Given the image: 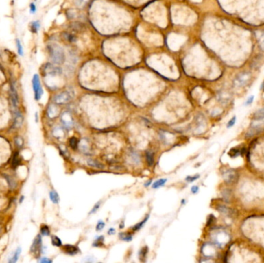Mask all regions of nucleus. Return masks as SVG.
<instances>
[{
  "instance_id": "nucleus-1",
  "label": "nucleus",
  "mask_w": 264,
  "mask_h": 263,
  "mask_svg": "<svg viewBox=\"0 0 264 263\" xmlns=\"http://www.w3.org/2000/svg\"><path fill=\"white\" fill-rule=\"evenodd\" d=\"M47 49L52 63L56 65H61L65 62V52L60 45L51 42L47 44Z\"/></svg>"
},
{
  "instance_id": "nucleus-2",
  "label": "nucleus",
  "mask_w": 264,
  "mask_h": 263,
  "mask_svg": "<svg viewBox=\"0 0 264 263\" xmlns=\"http://www.w3.org/2000/svg\"><path fill=\"white\" fill-rule=\"evenodd\" d=\"M42 72L44 76L56 77L62 74V69L53 63H47L43 66Z\"/></svg>"
},
{
  "instance_id": "nucleus-3",
  "label": "nucleus",
  "mask_w": 264,
  "mask_h": 263,
  "mask_svg": "<svg viewBox=\"0 0 264 263\" xmlns=\"http://www.w3.org/2000/svg\"><path fill=\"white\" fill-rule=\"evenodd\" d=\"M32 84H33V92H34V97H35L36 100H40V98L42 97L43 90L42 85H41V82L39 75L34 74L32 79Z\"/></svg>"
},
{
  "instance_id": "nucleus-4",
  "label": "nucleus",
  "mask_w": 264,
  "mask_h": 263,
  "mask_svg": "<svg viewBox=\"0 0 264 263\" xmlns=\"http://www.w3.org/2000/svg\"><path fill=\"white\" fill-rule=\"evenodd\" d=\"M71 99H72L71 93L68 91H64L54 97L53 102L56 104H65L70 102Z\"/></svg>"
},
{
  "instance_id": "nucleus-5",
  "label": "nucleus",
  "mask_w": 264,
  "mask_h": 263,
  "mask_svg": "<svg viewBox=\"0 0 264 263\" xmlns=\"http://www.w3.org/2000/svg\"><path fill=\"white\" fill-rule=\"evenodd\" d=\"M42 249V240H41V237L40 235H38L37 237L36 238L34 242H33L32 247H31V252L35 255L36 256H37L40 255V251Z\"/></svg>"
},
{
  "instance_id": "nucleus-6",
  "label": "nucleus",
  "mask_w": 264,
  "mask_h": 263,
  "mask_svg": "<svg viewBox=\"0 0 264 263\" xmlns=\"http://www.w3.org/2000/svg\"><path fill=\"white\" fill-rule=\"evenodd\" d=\"M10 97H11V100H12L13 107H17V105L19 103V98H18V93H17L16 87L14 82H11V84H10Z\"/></svg>"
},
{
  "instance_id": "nucleus-7",
  "label": "nucleus",
  "mask_w": 264,
  "mask_h": 263,
  "mask_svg": "<svg viewBox=\"0 0 264 263\" xmlns=\"http://www.w3.org/2000/svg\"><path fill=\"white\" fill-rule=\"evenodd\" d=\"M61 121H62L63 125L65 126L67 128L72 127L73 121L72 116L70 114V113H68V112L63 113L62 114V116H61Z\"/></svg>"
},
{
  "instance_id": "nucleus-8",
  "label": "nucleus",
  "mask_w": 264,
  "mask_h": 263,
  "mask_svg": "<svg viewBox=\"0 0 264 263\" xmlns=\"http://www.w3.org/2000/svg\"><path fill=\"white\" fill-rule=\"evenodd\" d=\"M250 78V75L248 73H243V74L239 75L235 80H234V85L236 86H241L244 85V84L247 82V80Z\"/></svg>"
},
{
  "instance_id": "nucleus-9",
  "label": "nucleus",
  "mask_w": 264,
  "mask_h": 263,
  "mask_svg": "<svg viewBox=\"0 0 264 263\" xmlns=\"http://www.w3.org/2000/svg\"><path fill=\"white\" fill-rule=\"evenodd\" d=\"M64 251L70 255H74L76 254H77L79 252V249L78 247L75 246V245H66L64 248Z\"/></svg>"
},
{
  "instance_id": "nucleus-10",
  "label": "nucleus",
  "mask_w": 264,
  "mask_h": 263,
  "mask_svg": "<svg viewBox=\"0 0 264 263\" xmlns=\"http://www.w3.org/2000/svg\"><path fill=\"white\" fill-rule=\"evenodd\" d=\"M47 113H48V116L50 118H53V117L57 116V114H58V109H57V107L55 105H50L48 107Z\"/></svg>"
},
{
  "instance_id": "nucleus-11",
  "label": "nucleus",
  "mask_w": 264,
  "mask_h": 263,
  "mask_svg": "<svg viewBox=\"0 0 264 263\" xmlns=\"http://www.w3.org/2000/svg\"><path fill=\"white\" fill-rule=\"evenodd\" d=\"M40 28V22L39 20H36V21L31 22V23L29 24V29L30 31L33 33H38V31Z\"/></svg>"
},
{
  "instance_id": "nucleus-12",
  "label": "nucleus",
  "mask_w": 264,
  "mask_h": 263,
  "mask_svg": "<svg viewBox=\"0 0 264 263\" xmlns=\"http://www.w3.org/2000/svg\"><path fill=\"white\" fill-rule=\"evenodd\" d=\"M23 121V117L22 116V114L19 113V111L16 113V116H15V120H14V127H19V126L21 125Z\"/></svg>"
},
{
  "instance_id": "nucleus-13",
  "label": "nucleus",
  "mask_w": 264,
  "mask_h": 263,
  "mask_svg": "<svg viewBox=\"0 0 264 263\" xmlns=\"http://www.w3.org/2000/svg\"><path fill=\"white\" fill-rule=\"evenodd\" d=\"M167 182V179L166 178H161V179L158 180L156 181L153 183L152 184V188L154 189H158L159 188H161V186H163L165 184V183Z\"/></svg>"
},
{
  "instance_id": "nucleus-14",
  "label": "nucleus",
  "mask_w": 264,
  "mask_h": 263,
  "mask_svg": "<svg viewBox=\"0 0 264 263\" xmlns=\"http://www.w3.org/2000/svg\"><path fill=\"white\" fill-rule=\"evenodd\" d=\"M16 49H17V53L20 56H23L24 54V50H23V47L22 45L21 42L19 39L16 40Z\"/></svg>"
},
{
  "instance_id": "nucleus-15",
  "label": "nucleus",
  "mask_w": 264,
  "mask_h": 263,
  "mask_svg": "<svg viewBox=\"0 0 264 263\" xmlns=\"http://www.w3.org/2000/svg\"><path fill=\"white\" fill-rule=\"evenodd\" d=\"M49 198H50L51 201L54 204H57L59 202V201H60L58 194L56 193L55 191H51L49 192Z\"/></svg>"
},
{
  "instance_id": "nucleus-16",
  "label": "nucleus",
  "mask_w": 264,
  "mask_h": 263,
  "mask_svg": "<svg viewBox=\"0 0 264 263\" xmlns=\"http://www.w3.org/2000/svg\"><path fill=\"white\" fill-rule=\"evenodd\" d=\"M235 177H236V176H235V172H233V171H228L226 172V174L224 175V178L226 179V181L227 182H230L232 181H234Z\"/></svg>"
},
{
  "instance_id": "nucleus-17",
  "label": "nucleus",
  "mask_w": 264,
  "mask_h": 263,
  "mask_svg": "<svg viewBox=\"0 0 264 263\" xmlns=\"http://www.w3.org/2000/svg\"><path fill=\"white\" fill-rule=\"evenodd\" d=\"M87 164H88V165L91 166V167H94V168H103V165H102L100 162H98L97 161H95V160L89 159V160L87 161Z\"/></svg>"
},
{
  "instance_id": "nucleus-18",
  "label": "nucleus",
  "mask_w": 264,
  "mask_h": 263,
  "mask_svg": "<svg viewBox=\"0 0 264 263\" xmlns=\"http://www.w3.org/2000/svg\"><path fill=\"white\" fill-rule=\"evenodd\" d=\"M146 160H147V164L152 166L154 164V154L152 152H147L146 153Z\"/></svg>"
},
{
  "instance_id": "nucleus-19",
  "label": "nucleus",
  "mask_w": 264,
  "mask_h": 263,
  "mask_svg": "<svg viewBox=\"0 0 264 263\" xmlns=\"http://www.w3.org/2000/svg\"><path fill=\"white\" fill-rule=\"evenodd\" d=\"M119 237L121 239L124 240V241H126V242H130V241L132 240V235H130V234H128V233H120Z\"/></svg>"
},
{
  "instance_id": "nucleus-20",
  "label": "nucleus",
  "mask_w": 264,
  "mask_h": 263,
  "mask_svg": "<svg viewBox=\"0 0 264 263\" xmlns=\"http://www.w3.org/2000/svg\"><path fill=\"white\" fill-rule=\"evenodd\" d=\"M104 237L103 235L99 236V237H97L96 239H95L94 244H93V246H101L102 245H104Z\"/></svg>"
},
{
  "instance_id": "nucleus-21",
  "label": "nucleus",
  "mask_w": 264,
  "mask_h": 263,
  "mask_svg": "<svg viewBox=\"0 0 264 263\" xmlns=\"http://www.w3.org/2000/svg\"><path fill=\"white\" fill-rule=\"evenodd\" d=\"M148 218H149V216H147L146 218H145V219H144V220H143L142 221H141L140 223L137 224V225H135L134 226L133 228H132V229H133V231L140 230L141 228L143 227V225H145V224L146 223V222H147Z\"/></svg>"
},
{
  "instance_id": "nucleus-22",
  "label": "nucleus",
  "mask_w": 264,
  "mask_h": 263,
  "mask_svg": "<svg viewBox=\"0 0 264 263\" xmlns=\"http://www.w3.org/2000/svg\"><path fill=\"white\" fill-rule=\"evenodd\" d=\"M20 253H21V249L19 248V249H17L16 251L15 252L14 255L12 256V258L10 259V262H12V263L16 262L18 260V258H19V255H20Z\"/></svg>"
},
{
  "instance_id": "nucleus-23",
  "label": "nucleus",
  "mask_w": 264,
  "mask_h": 263,
  "mask_svg": "<svg viewBox=\"0 0 264 263\" xmlns=\"http://www.w3.org/2000/svg\"><path fill=\"white\" fill-rule=\"evenodd\" d=\"M254 119H256V120H262V119H264V108L259 110H258V111L255 114Z\"/></svg>"
},
{
  "instance_id": "nucleus-24",
  "label": "nucleus",
  "mask_w": 264,
  "mask_h": 263,
  "mask_svg": "<svg viewBox=\"0 0 264 263\" xmlns=\"http://www.w3.org/2000/svg\"><path fill=\"white\" fill-rule=\"evenodd\" d=\"M70 145L73 149H77L78 147V140L76 138H71L70 139Z\"/></svg>"
},
{
  "instance_id": "nucleus-25",
  "label": "nucleus",
  "mask_w": 264,
  "mask_h": 263,
  "mask_svg": "<svg viewBox=\"0 0 264 263\" xmlns=\"http://www.w3.org/2000/svg\"><path fill=\"white\" fill-rule=\"evenodd\" d=\"M52 244L54 246L60 247L62 245V242L57 236H53L52 237Z\"/></svg>"
},
{
  "instance_id": "nucleus-26",
  "label": "nucleus",
  "mask_w": 264,
  "mask_h": 263,
  "mask_svg": "<svg viewBox=\"0 0 264 263\" xmlns=\"http://www.w3.org/2000/svg\"><path fill=\"white\" fill-rule=\"evenodd\" d=\"M19 162H20V159H19V154H18V153H16V154H14V156H13V158H12V166H13L14 168L15 167H16V166L19 165Z\"/></svg>"
},
{
  "instance_id": "nucleus-27",
  "label": "nucleus",
  "mask_w": 264,
  "mask_h": 263,
  "mask_svg": "<svg viewBox=\"0 0 264 263\" xmlns=\"http://www.w3.org/2000/svg\"><path fill=\"white\" fill-rule=\"evenodd\" d=\"M147 251H148V249H147V247H144L142 249L140 250V252H139V256H140L141 260L142 259V258H146V256H147Z\"/></svg>"
},
{
  "instance_id": "nucleus-28",
  "label": "nucleus",
  "mask_w": 264,
  "mask_h": 263,
  "mask_svg": "<svg viewBox=\"0 0 264 263\" xmlns=\"http://www.w3.org/2000/svg\"><path fill=\"white\" fill-rule=\"evenodd\" d=\"M63 36L65 38L66 40H68L69 42H74L75 40H76V37H75L73 35V34H70V33H63Z\"/></svg>"
},
{
  "instance_id": "nucleus-29",
  "label": "nucleus",
  "mask_w": 264,
  "mask_h": 263,
  "mask_svg": "<svg viewBox=\"0 0 264 263\" xmlns=\"http://www.w3.org/2000/svg\"><path fill=\"white\" fill-rule=\"evenodd\" d=\"M37 11V7L34 3H31L29 4V12L31 14H35L36 12Z\"/></svg>"
},
{
  "instance_id": "nucleus-30",
  "label": "nucleus",
  "mask_w": 264,
  "mask_h": 263,
  "mask_svg": "<svg viewBox=\"0 0 264 263\" xmlns=\"http://www.w3.org/2000/svg\"><path fill=\"white\" fill-rule=\"evenodd\" d=\"M41 233H42L43 235H45V236H47V235H49V228L47 227V225L43 226L42 228H41Z\"/></svg>"
},
{
  "instance_id": "nucleus-31",
  "label": "nucleus",
  "mask_w": 264,
  "mask_h": 263,
  "mask_svg": "<svg viewBox=\"0 0 264 263\" xmlns=\"http://www.w3.org/2000/svg\"><path fill=\"white\" fill-rule=\"evenodd\" d=\"M104 226H105V223L103 221H99L97 225L96 226V230L97 231H100L103 230L104 228Z\"/></svg>"
},
{
  "instance_id": "nucleus-32",
  "label": "nucleus",
  "mask_w": 264,
  "mask_h": 263,
  "mask_svg": "<svg viewBox=\"0 0 264 263\" xmlns=\"http://www.w3.org/2000/svg\"><path fill=\"white\" fill-rule=\"evenodd\" d=\"M60 133L63 134V130H62L61 128H56V129L54 130L53 134H54V136H56V138H60V137L63 136V134H60Z\"/></svg>"
},
{
  "instance_id": "nucleus-33",
  "label": "nucleus",
  "mask_w": 264,
  "mask_h": 263,
  "mask_svg": "<svg viewBox=\"0 0 264 263\" xmlns=\"http://www.w3.org/2000/svg\"><path fill=\"white\" fill-rule=\"evenodd\" d=\"M258 40H259V45H260V47H261L262 49L264 50V33H260V34H259Z\"/></svg>"
},
{
  "instance_id": "nucleus-34",
  "label": "nucleus",
  "mask_w": 264,
  "mask_h": 263,
  "mask_svg": "<svg viewBox=\"0 0 264 263\" xmlns=\"http://www.w3.org/2000/svg\"><path fill=\"white\" fill-rule=\"evenodd\" d=\"M87 1H88V0H75V4H76L77 6L81 7V6H84V5H85V4L87 3Z\"/></svg>"
},
{
  "instance_id": "nucleus-35",
  "label": "nucleus",
  "mask_w": 264,
  "mask_h": 263,
  "mask_svg": "<svg viewBox=\"0 0 264 263\" xmlns=\"http://www.w3.org/2000/svg\"><path fill=\"white\" fill-rule=\"evenodd\" d=\"M231 153H232V154H232V155H231L232 158H233V157H236V156H238V155H239L241 152H240V151H239V150H237L236 148H232V149L231 151H229V154H231Z\"/></svg>"
},
{
  "instance_id": "nucleus-36",
  "label": "nucleus",
  "mask_w": 264,
  "mask_h": 263,
  "mask_svg": "<svg viewBox=\"0 0 264 263\" xmlns=\"http://www.w3.org/2000/svg\"><path fill=\"white\" fill-rule=\"evenodd\" d=\"M199 177V175H195V176H189L185 178V180L187 181L190 182V183H192V182L195 181V180H197Z\"/></svg>"
},
{
  "instance_id": "nucleus-37",
  "label": "nucleus",
  "mask_w": 264,
  "mask_h": 263,
  "mask_svg": "<svg viewBox=\"0 0 264 263\" xmlns=\"http://www.w3.org/2000/svg\"><path fill=\"white\" fill-rule=\"evenodd\" d=\"M70 27H71L73 29H74V30H80V29H82V25L80 26L79 23H74L71 24Z\"/></svg>"
},
{
  "instance_id": "nucleus-38",
  "label": "nucleus",
  "mask_w": 264,
  "mask_h": 263,
  "mask_svg": "<svg viewBox=\"0 0 264 263\" xmlns=\"http://www.w3.org/2000/svg\"><path fill=\"white\" fill-rule=\"evenodd\" d=\"M5 177H6V179L8 180V182H9L10 187H11V188H13V187L15 186V184H16L14 180L12 179V177H10V176H5Z\"/></svg>"
},
{
  "instance_id": "nucleus-39",
  "label": "nucleus",
  "mask_w": 264,
  "mask_h": 263,
  "mask_svg": "<svg viewBox=\"0 0 264 263\" xmlns=\"http://www.w3.org/2000/svg\"><path fill=\"white\" fill-rule=\"evenodd\" d=\"M100 205H101V202H100V201L97 203L96 205H95L94 206V208H93V209L91 210V213L92 214V213H94V212H96L97 211V210L99 209V208H100Z\"/></svg>"
},
{
  "instance_id": "nucleus-40",
  "label": "nucleus",
  "mask_w": 264,
  "mask_h": 263,
  "mask_svg": "<svg viewBox=\"0 0 264 263\" xmlns=\"http://www.w3.org/2000/svg\"><path fill=\"white\" fill-rule=\"evenodd\" d=\"M235 122H236V116H234L233 118L229 121V123L227 124V127H232V126L235 124Z\"/></svg>"
},
{
  "instance_id": "nucleus-41",
  "label": "nucleus",
  "mask_w": 264,
  "mask_h": 263,
  "mask_svg": "<svg viewBox=\"0 0 264 263\" xmlns=\"http://www.w3.org/2000/svg\"><path fill=\"white\" fill-rule=\"evenodd\" d=\"M40 262H41V263H50V262H52V261L50 260V259H49V258H42L40 260Z\"/></svg>"
},
{
  "instance_id": "nucleus-42",
  "label": "nucleus",
  "mask_w": 264,
  "mask_h": 263,
  "mask_svg": "<svg viewBox=\"0 0 264 263\" xmlns=\"http://www.w3.org/2000/svg\"><path fill=\"white\" fill-rule=\"evenodd\" d=\"M191 191H192V193L196 194L197 192L199 191V187L196 186V185H195V186H192V188H191Z\"/></svg>"
},
{
  "instance_id": "nucleus-43",
  "label": "nucleus",
  "mask_w": 264,
  "mask_h": 263,
  "mask_svg": "<svg viewBox=\"0 0 264 263\" xmlns=\"http://www.w3.org/2000/svg\"><path fill=\"white\" fill-rule=\"evenodd\" d=\"M16 145L19 147H21L22 145H23V140H22L21 138H17L16 139Z\"/></svg>"
},
{
  "instance_id": "nucleus-44",
  "label": "nucleus",
  "mask_w": 264,
  "mask_h": 263,
  "mask_svg": "<svg viewBox=\"0 0 264 263\" xmlns=\"http://www.w3.org/2000/svg\"><path fill=\"white\" fill-rule=\"evenodd\" d=\"M253 98H254V97H253V96H252V97H250V98H249V99H248V100L247 101H246V104H250V103H251L252 102V101H253Z\"/></svg>"
},
{
  "instance_id": "nucleus-45",
  "label": "nucleus",
  "mask_w": 264,
  "mask_h": 263,
  "mask_svg": "<svg viewBox=\"0 0 264 263\" xmlns=\"http://www.w3.org/2000/svg\"><path fill=\"white\" fill-rule=\"evenodd\" d=\"M115 233V229H114V228H110L109 231H108V234H109V235H114Z\"/></svg>"
},
{
  "instance_id": "nucleus-46",
  "label": "nucleus",
  "mask_w": 264,
  "mask_h": 263,
  "mask_svg": "<svg viewBox=\"0 0 264 263\" xmlns=\"http://www.w3.org/2000/svg\"><path fill=\"white\" fill-rule=\"evenodd\" d=\"M151 183H152V180H151V181H149L147 182V184H145V186L147 187V186H148V185H150V184H151Z\"/></svg>"
},
{
  "instance_id": "nucleus-47",
  "label": "nucleus",
  "mask_w": 264,
  "mask_h": 263,
  "mask_svg": "<svg viewBox=\"0 0 264 263\" xmlns=\"http://www.w3.org/2000/svg\"><path fill=\"white\" fill-rule=\"evenodd\" d=\"M185 199H183V200L182 201V204H185Z\"/></svg>"
},
{
  "instance_id": "nucleus-48",
  "label": "nucleus",
  "mask_w": 264,
  "mask_h": 263,
  "mask_svg": "<svg viewBox=\"0 0 264 263\" xmlns=\"http://www.w3.org/2000/svg\"><path fill=\"white\" fill-rule=\"evenodd\" d=\"M35 1H36V0H35Z\"/></svg>"
}]
</instances>
